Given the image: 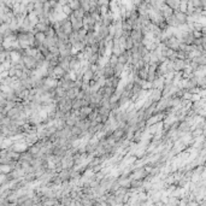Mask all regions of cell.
<instances>
[{
	"label": "cell",
	"mask_w": 206,
	"mask_h": 206,
	"mask_svg": "<svg viewBox=\"0 0 206 206\" xmlns=\"http://www.w3.org/2000/svg\"><path fill=\"white\" fill-rule=\"evenodd\" d=\"M69 18H70V22H71V24H72V29H74V31H79V30L83 29V19H81V18H76L74 15H71Z\"/></svg>",
	"instance_id": "obj_1"
},
{
	"label": "cell",
	"mask_w": 206,
	"mask_h": 206,
	"mask_svg": "<svg viewBox=\"0 0 206 206\" xmlns=\"http://www.w3.org/2000/svg\"><path fill=\"white\" fill-rule=\"evenodd\" d=\"M22 60L24 63L25 68H28L30 70H36V59L33 57H28V56H23Z\"/></svg>",
	"instance_id": "obj_2"
},
{
	"label": "cell",
	"mask_w": 206,
	"mask_h": 206,
	"mask_svg": "<svg viewBox=\"0 0 206 206\" xmlns=\"http://www.w3.org/2000/svg\"><path fill=\"white\" fill-rule=\"evenodd\" d=\"M149 99L156 102V104H158V102L163 99V91H160V89H152L151 91V94H149Z\"/></svg>",
	"instance_id": "obj_3"
},
{
	"label": "cell",
	"mask_w": 206,
	"mask_h": 206,
	"mask_svg": "<svg viewBox=\"0 0 206 206\" xmlns=\"http://www.w3.org/2000/svg\"><path fill=\"white\" fill-rule=\"evenodd\" d=\"M175 16H176V18H177L180 25H185V24L188 23V18H189V16H188L187 14H183V12L176 11V12H175Z\"/></svg>",
	"instance_id": "obj_4"
},
{
	"label": "cell",
	"mask_w": 206,
	"mask_h": 206,
	"mask_svg": "<svg viewBox=\"0 0 206 206\" xmlns=\"http://www.w3.org/2000/svg\"><path fill=\"white\" fill-rule=\"evenodd\" d=\"M104 77L106 80H110V79H113L114 77V69L111 68V65L109 64H105V67H104Z\"/></svg>",
	"instance_id": "obj_5"
},
{
	"label": "cell",
	"mask_w": 206,
	"mask_h": 206,
	"mask_svg": "<svg viewBox=\"0 0 206 206\" xmlns=\"http://www.w3.org/2000/svg\"><path fill=\"white\" fill-rule=\"evenodd\" d=\"M188 65L186 63V60H181V59H176L175 60V72H183L185 68Z\"/></svg>",
	"instance_id": "obj_6"
},
{
	"label": "cell",
	"mask_w": 206,
	"mask_h": 206,
	"mask_svg": "<svg viewBox=\"0 0 206 206\" xmlns=\"http://www.w3.org/2000/svg\"><path fill=\"white\" fill-rule=\"evenodd\" d=\"M162 14H163V17L166 19V18H169V17H171V16H174V14H175V11L174 10H171L168 5H164V6H162Z\"/></svg>",
	"instance_id": "obj_7"
},
{
	"label": "cell",
	"mask_w": 206,
	"mask_h": 206,
	"mask_svg": "<svg viewBox=\"0 0 206 206\" xmlns=\"http://www.w3.org/2000/svg\"><path fill=\"white\" fill-rule=\"evenodd\" d=\"M165 4L168 5L171 10H174L176 12V11H180V5H181V1H178V0H166Z\"/></svg>",
	"instance_id": "obj_8"
},
{
	"label": "cell",
	"mask_w": 206,
	"mask_h": 206,
	"mask_svg": "<svg viewBox=\"0 0 206 206\" xmlns=\"http://www.w3.org/2000/svg\"><path fill=\"white\" fill-rule=\"evenodd\" d=\"M137 77H140L142 81H147V79H148V65H146L144 69H140L137 71Z\"/></svg>",
	"instance_id": "obj_9"
},
{
	"label": "cell",
	"mask_w": 206,
	"mask_h": 206,
	"mask_svg": "<svg viewBox=\"0 0 206 206\" xmlns=\"http://www.w3.org/2000/svg\"><path fill=\"white\" fill-rule=\"evenodd\" d=\"M71 134H72V136H75V137L77 139V137H81V136L83 135V132L81 130V128H79L77 125H75V127L71 128Z\"/></svg>",
	"instance_id": "obj_10"
},
{
	"label": "cell",
	"mask_w": 206,
	"mask_h": 206,
	"mask_svg": "<svg viewBox=\"0 0 206 206\" xmlns=\"http://www.w3.org/2000/svg\"><path fill=\"white\" fill-rule=\"evenodd\" d=\"M82 106H83V104H82V100H79V99H75V100H72V110H75V111H79V110H81V109H82Z\"/></svg>",
	"instance_id": "obj_11"
},
{
	"label": "cell",
	"mask_w": 206,
	"mask_h": 206,
	"mask_svg": "<svg viewBox=\"0 0 206 206\" xmlns=\"http://www.w3.org/2000/svg\"><path fill=\"white\" fill-rule=\"evenodd\" d=\"M195 7H194V5H193V1H188V7H187V15L189 16V17H192L193 15L195 14Z\"/></svg>",
	"instance_id": "obj_12"
},
{
	"label": "cell",
	"mask_w": 206,
	"mask_h": 206,
	"mask_svg": "<svg viewBox=\"0 0 206 206\" xmlns=\"http://www.w3.org/2000/svg\"><path fill=\"white\" fill-rule=\"evenodd\" d=\"M109 64L111 65V68H116V65L118 64V57L114 56V54H111V57L109 58Z\"/></svg>",
	"instance_id": "obj_13"
},
{
	"label": "cell",
	"mask_w": 206,
	"mask_h": 206,
	"mask_svg": "<svg viewBox=\"0 0 206 206\" xmlns=\"http://www.w3.org/2000/svg\"><path fill=\"white\" fill-rule=\"evenodd\" d=\"M69 6L71 7L72 11H77L81 9V1H77V0H75V1H69Z\"/></svg>",
	"instance_id": "obj_14"
},
{
	"label": "cell",
	"mask_w": 206,
	"mask_h": 206,
	"mask_svg": "<svg viewBox=\"0 0 206 206\" xmlns=\"http://www.w3.org/2000/svg\"><path fill=\"white\" fill-rule=\"evenodd\" d=\"M81 7L86 12H89V11H91V1H89V0H82V1H81Z\"/></svg>",
	"instance_id": "obj_15"
},
{
	"label": "cell",
	"mask_w": 206,
	"mask_h": 206,
	"mask_svg": "<svg viewBox=\"0 0 206 206\" xmlns=\"http://www.w3.org/2000/svg\"><path fill=\"white\" fill-rule=\"evenodd\" d=\"M93 111H94V110H93L91 106H86V107H82V109L80 110V113H81V114H84V116H87V117H88V116L91 114Z\"/></svg>",
	"instance_id": "obj_16"
},
{
	"label": "cell",
	"mask_w": 206,
	"mask_h": 206,
	"mask_svg": "<svg viewBox=\"0 0 206 206\" xmlns=\"http://www.w3.org/2000/svg\"><path fill=\"white\" fill-rule=\"evenodd\" d=\"M144 185L142 180H132V189H135V188H139Z\"/></svg>",
	"instance_id": "obj_17"
},
{
	"label": "cell",
	"mask_w": 206,
	"mask_h": 206,
	"mask_svg": "<svg viewBox=\"0 0 206 206\" xmlns=\"http://www.w3.org/2000/svg\"><path fill=\"white\" fill-rule=\"evenodd\" d=\"M134 45H135V42H134L133 39L130 36L127 37V51H132L134 48Z\"/></svg>",
	"instance_id": "obj_18"
},
{
	"label": "cell",
	"mask_w": 206,
	"mask_h": 206,
	"mask_svg": "<svg viewBox=\"0 0 206 206\" xmlns=\"http://www.w3.org/2000/svg\"><path fill=\"white\" fill-rule=\"evenodd\" d=\"M45 39H46V34H45V33H39V31H37V33L35 34V40H37V41L44 42Z\"/></svg>",
	"instance_id": "obj_19"
},
{
	"label": "cell",
	"mask_w": 206,
	"mask_h": 206,
	"mask_svg": "<svg viewBox=\"0 0 206 206\" xmlns=\"http://www.w3.org/2000/svg\"><path fill=\"white\" fill-rule=\"evenodd\" d=\"M187 7H188V1H181V5H180V12L187 14Z\"/></svg>",
	"instance_id": "obj_20"
},
{
	"label": "cell",
	"mask_w": 206,
	"mask_h": 206,
	"mask_svg": "<svg viewBox=\"0 0 206 206\" xmlns=\"http://www.w3.org/2000/svg\"><path fill=\"white\" fill-rule=\"evenodd\" d=\"M192 1H193V5H194L195 9H202V4L200 0H192Z\"/></svg>",
	"instance_id": "obj_21"
},
{
	"label": "cell",
	"mask_w": 206,
	"mask_h": 206,
	"mask_svg": "<svg viewBox=\"0 0 206 206\" xmlns=\"http://www.w3.org/2000/svg\"><path fill=\"white\" fill-rule=\"evenodd\" d=\"M9 75H10V77H16V75H17V69L11 68V69L9 70Z\"/></svg>",
	"instance_id": "obj_22"
},
{
	"label": "cell",
	"mask_w": 206,
	"mask_h": 206,
	"mask_svg": "<svg viewBox=\"0 0 206 206\" xmlns=\"http://www.w3.org/2000/svg\"><path fill=\"white\" fill-rule=\"evenodd\" d=\"M193 36H194V39H201L204 35H202L201 31H197V30H194V31H193Z\"/></svg>",
	"instance_id": "obj_23"
},
{
	"label": "cell",
	"mask_w": 206,
	"mask_h": 206,
	"mask_svg": "<svg viewBox=\"0 0 206 206\" xmlns=\"http://www.w3.org/2000/svg\"><path fill=\"white\" fill-rule=\"evenodd\" d=\"M202 48H204V51H205V53H206V44L202 46Z\"/></svg>",
	"instance_id": "obj_24"
}]
</instances>
